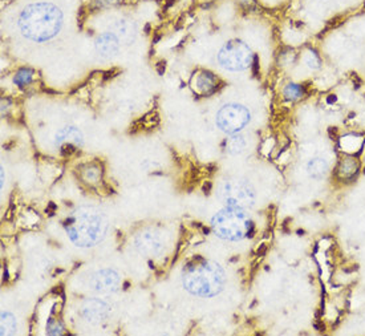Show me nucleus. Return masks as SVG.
Listing matches in <instances>:
<instances>
[{
  "label": "nucleus",
  "mask_w": 365,
  "mask_h": 336,
  "mask_svg": "<svg viewBox=\"0 0 365 336\" xmlns=\"http://www.w3.org/2000/svg\"><path fill=\"white\" fill-rule=\"evenodd\" d=\"M196 85H197L198 91L201 93L210 94V93L215 92L217 87H218V78L210 72H203L197 77Z\"/></svg>",
  "instance_id": "12"
},
{
  "label": "nucleus",
  "mask_w": 365,
  "mask_h": 336,
  "mask_svg": "<svg viewBox=\"0 0 365 336\" xmlns=\"http://www.w3.org/2000/svg\"><path fill=\"white\" fill-rule=\"evenodd\" d=\"M122 0H97V4L100 7H109V6H114L119 4Z\"/></svg>",
  "instance_id": "20"
},
{
  "label": "nucleus",
  "mask_w": 365,
  "mask_h": 336,
  "mask_svg": "<svg viewBox=\"0 0 365 336\" xmlns=\"http://www.w3.org/2000/svg\"><path fill=\"white\" fill-rule=\"evenodd\" d=\"M94 48L100 58L110 59L120 51V39L113 32H105L97 37Z\"/></svg>",
  "instance_id": "8"
},
{
  "label": "nucleus",
  "mask_w": 365,
  "mask_h": 336,
  "mask_svg": "<svg viewBox=\"0 0 365 336\" xmlns=\"http://www.w3.org/2000/svg\"><path fill=\"white\" fill-rule=\"evenodd\" d=\"M210 187H212V183H207V186L205 185V186H203V193H205V194H209V193H210Z\"/></svg>",
  "instance_id": "21"
},
{
  "label": "nucleus",
  "mask_w": 365,
  "mask_h": 336,
  "mask_svg": "<svg viewBox=\"0 0 365 336\" xmlns=\"http://www.w3.org/2000/svg\"><path fill=\"white\" fill-rule=\"evenodd\" d=\"M251 120V113L247 108L239 104H228L221 108L217 115V126L228 133L237 135L248 125Z\"/></svg>",
  "instance_id": "6"
},
{
  "label": "nucleus",
  "mask_w": 365,
  "mask_h": 336,
  "mask_svg": "<svg viewBox=\"0 0 365 336\" xmlns=\"http://www.w3.org/2000/svg\"><path fill=\"white\" fill-rule=\"evenodd\" d=\"M4 186V169H1V187Z\"/></svg>",
  "instance_id": "22"
},
{
  "label": "nucleus",
  "mask_w": 365,
  "mask_h": 336,
  "mask_svg": "<svg viewBox=\"0 0 365 336\" xmlns=\"http://www.w3.org/2000/svg\"><path fill=\"white\" fill-rule=\"evenodd\" d=\"M305 94V88L300 84H289L285 88V96L287 100H298Z\"/></svg>",
  "instance_id": "17"
},
{
  "label": "nucleus",
  "mask_w": 365,
  "mask_h": 336,
  "mask_svg": "<svg viewBox=\"0 0 365 336\" xmlns=\"http://www.w3.org/2000/svg\"><path fill=\"white\" fill-rule=\"evenodd\" d=\"M136 246L141 253L148 255H157L164 249V244L161 242L160 237L153 233H141L136 238Z\"/></svg>",
  "instance_id": "9"
},
{
  "label": "nucleus",
  "mask_w": 365,
  "mask_h": 336,
  "mask_svg": "<svg viewBox=\"0 0 365 336\" xmlns=\"http://www.w3.org/2000/svg\"><path fill=\"white\" fill-rule=\"evenodd\" d=\"M307 64L311 67V68H318L319 67V58L312 52L308 55L307 58Z\"/></svg>",
  "instance_id": "19"
},
{
  "label": "nucleus",
  "mask_w": 365,
  "mask_h": 336,
  "mask_svg": "<svg viewBox=\"0 0 365 336\" xmlns=\"http://www.w3.org/2000/svg\"><path fill=\"white\" fill-rule=\"evenodd\" d=\"M117 283V275L113 271H103L99 273L94 278V289L100 291L114 290Z\"/></svg>",
  "instance_id": "11"
},
{
  "label": "nucleus",
  "mask_w": 365,
  "mask_h": 336,
  "mask_svg": "<svg viewBox=\"0 0 365 336\" xmlns=\"http://www.w3.org/2000/svg\"><path fill=\"white\" fill-rule=\"evenodd\" d=\"M1 335H12L16 331L15 318L11 314L1 315Z\"/></svg>",
  "instance_id": "15"
},
{
  "label": "nucleus",
  "mask_w": 365,
  "mask_h": 336,
  "mask_svg": "<svg viewBox=\"0 0 365 336\" xmlns=\"http://www.w3.org/2000/svg\"><path fill=\"white\" fill-rule=\"evenodd\" d=\"M32 77H33V71L24 68L16 74V76L14 77V83L17 87H26L32 81Z\"/></svg>",
  "instance_id": "16"
},
{
  "label": "nucleus",
  "mask_w": 365,
  "mask_h": 336,
  "mask_svg": "<svg viewBox=\"0 0 365 336\" xmlns=\"http://www.w3.org/2000/svg\"><path fill=\"white\" fill-rule=\"evenodd\" d=\"M254 59L255 56L251 49L246 43L239 40L228 42L221 48L218 53V62L221 64V67L232 72L247 69L248 67H251Z\"/></svg>",
  "instance_id": "5"
},
{
  "label": "nucleus",
  "mask_w": 365,
  "mask_h": 336,
  "mask_svg": "<svg viewBox=\"0 0 365 336\" xmlns=\"http://www.w3.org/2000/svg\"><path fill=\"white\" fill-rule=\"evenodd\" d=\"M212 226L218 237L228 241H239L253 230V224L247 214L241 208L231 206L214 217Z\"/></svg>",
  "instance_id": "4"
},
{
  "label": "nucleus",
  "mask_w": 365,
  "mask_h": 336,
  "mask_svg": "<svg viewBox=\"0 0 365 336\" xmlns=\"http://www.w3.org/2000/svg\"><path fill=\"white\" fill-rule=\"evenodd\" d=\"M107 230L104 215L92 209L83 208L67 221V231L77 246H93L100 242Z\"/></svg>",
  "instance_id": "2"
},
{
  "label": "nucleus",
  "mask_w": 365,
  "mask_h": 336,
  "mask_svg": "<svg viewBox=\"0 0 365 336\" xmlns=\"http://www.w3.org/2000/svg\"><path fill=\"white\" fill-rule=\"evenodd\" d=\"M219 197L231 208H246L254 203V190L244 181L230 180L219 187Z\"/></svg>",
  "instance_id": "7"
},
{
  "label": "nucleus",
  "mask_w": 365,
  "mask_h": 336,
  "mask_svg": "<svg viewBox=\"0 0 365 336\" xmlns=\"http://www.w3.org/2000/svg\"><path fill=\"white\" fill-rule=\"evenodd\" d=\"M17 26L24 37L44 43L60 32L62 12L52 3H32L20 12Z\"/></svg>",
  "instance_id": "1"
},
{
  "label": "nucleus",
  "mask_w": 365,
  "mask_h": 336,
  "mask_svg": "<svg viewBox=\"0 0 365 336\" xmlns=\"http://www.w3.org/2000/svg\"><path fill=\"white\" fill-rule=\"evenodd\" d=\"M244 146H246L244 138L238 136V135H232V137L228 138V141H226V149L232 154L242 152Z\"/></svg>",
  "instance_id": "14"
},
{
  "label": "nucleus",
  "mask_w": 365,
  "mask_h": 336,
  "mask_svg": "<svg viewBox=\"0 0 365 336\" xmlns=\"http://www.w3.org/2000/svg\"><path fill=\"white\" fill-rule=\"evenodd\" d=\"M328 168L327 162L323 161L321 158H315L308 164V170L312 176H321L325 173V170Z\"/></svg>",
  "instance_id": "18"
},
{
  "label": "nucleus",
  "mask_w": 365,
  "mask_h": 336,
  "mask_svg": "<svg viewBox=\"0 0 365 336\" xmlns=\"http://www.w3.org/2000/svg\"><path fill=\"white\" fill-rule=\"evenodd\" d=\"M56 138H58V144H61V142L76 144V145L83 144V136H81L80 131L76 129V128H74V126L61 129L60 132L58 133Z\"/></svg>",
  "instance_id": "13"
},
{
  "label": "nucleus",
  "mask_w": 365,
  "mask_h": 336,
  "mask_svg": "<svg viewBox=\"0 0 365 336\" xmlns=\"http://www.w3.org/2000/svg\"><path fill=\"white\" fill-rule=\"evenodd\" d=\"M113 30H114L113 33L120 39V42H124L126 44H130L136 39V35H137L136 24L129 19L117 20L113 26Z\"/></svg>",
  "instance_id": "10"
},
{
  "label": "nucleus",
  "mask_w": 365,
  "mask_h": 336,
  "mask_svg": "<svg viewBox=\"0 0 365 336\" xmlns=\"http://www.w3.org/2000/svg\"><path fill=\"white\" fill-rule=\"evenodd\" d=\"M223 282L222 269L212 262L190 263L183 273V286L198 296H213L222 290Z\"/></svg>",
  "instance_id": "3"
}]
</instances>
